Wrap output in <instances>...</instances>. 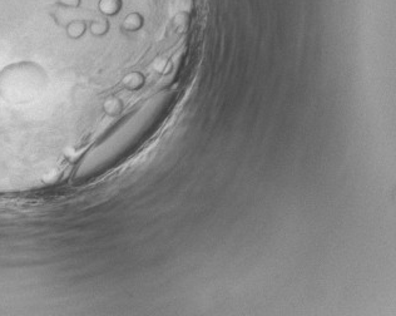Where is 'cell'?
<instances>
[{
	"label": "cell",
	"mask_w": 396,
	"mask_h": 316,
	"mask_svg": "<svg viewBox=\"0 0 396 316\" xmlns=\"http://www.w3.org/2000/svg\"><path fill=\"white\" fill-rule=\"evenodd\" d=\"M98 9L105 15H116L122 9V0H99Z\"/></svg>",
	"instance_id": "6da1fadb"
},
{
	"label": "cell",
	"mask_w": 396,
	"mask_h": 316,
	"mask_svg": "<svg viewBox=\"0 0 396 316\" xmlns=\"http://www.w3.org/2000/svg\"><path fill=\"white\" fill-rule=\"evenodd\" d=\"M86 29H87L86 23L83 21H79V19H77V21H73L69 23L68 27H67V33H68L70 38L78 39L86 33Z\"/></svg>",
	"instance_id": "7a4b0ae2"
},
{
	"label": "cell",
	"mask_w": 396,
	"mask_h": 316,
	"mask_svg": "<svg viewBox=\"0 0 396 316\" xmlns=\"http://www.w3.org/2000/svg\"><path fill=\"white\" fill-rule=\"evenodd\" d=\"M142 24H143L142 16H140L138 13H133V14H129L127 18H126L123 27L128 30H136L142 27Z\"/></svg>",
	"instance_id": "3957f363"
},
{
	"label": "cell",
	"mask_w": 396,
	"mask_h": 316,
	"mask_svg": "<svg viewBox=\"0 0 396 316\" xmlns=\"http://www.w3.org/2000/svg\"><path fill=\"white\" fill-rule=\"evenodd\" d=\"M109 28V23L107 19H95L91 23V32L94 35H103Z\"/></svg>",
	"instance_id": "277c9868"
},
{
	"label": "cell",
	"mask_w": 396,
	"mask_h": 316,
	"mask_svg": "<svg viewBox=\"0 0 396 316\" xmlns=\"http://www.w3.org/2000/svg\"><path fill=\"white\" fill-rule=\"evenodd\" d=\"M58 3L64 8H78L82 0H58Z\"/></svg>",
	"instance_id": "5b68a950"
}]
</instances>
